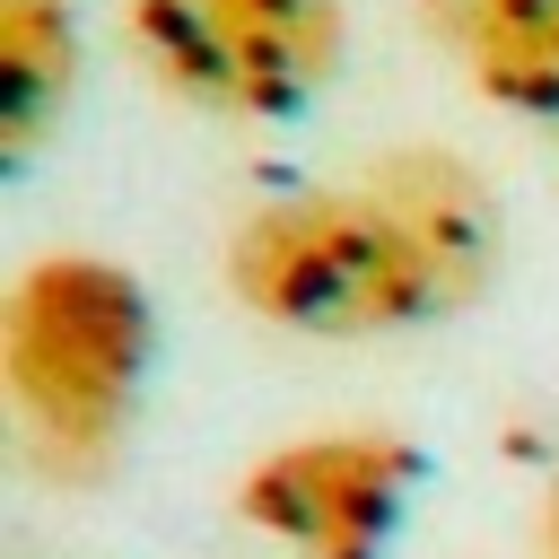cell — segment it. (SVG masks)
Returning a JSON list of instances; mask_svg holds the SVG:
<instances>
[{"instance_id": "1", "label": "cell", "mask_w": 559, "mask_h": 559, "mask_svg": "<svg viewBox=\"0 0 559 559\" xmlns=\"http://www.w3.org/2000/svg\"><path fill=\"white\" fill-rule=\"evenodd\" d=\"M148 358H157V306L114 253L52 245L17 262L0 297V393L44 480L87 489L114 472Z\"/></svg>"}, {"instance_id": "4", "label": "cell", "mask_w": 559, "mask_h": 559, "mask_svg": "<svg viewBox=\"0 0 559 559\" xmlns=\"http://www.w3.org/2000/svg\"><path fill=\"white\" fill-rule=\"evenodd\" d=\"M428 454L393 428H306L236 472V515L297 559H384Z\"/></svg>"}, {"instance_id": "3", "label": "cell", "mask_w": 559, "mask_h": 559, "mask_svg": "<svg viewBox=\"0 0 559 559\" xmlns=\"http://www.w3.org/2000/svg\"><path fill=\"white\" fill-rule=\"evenodd\" d=\"M122 44L140 79L218 122H288L306 114L341 52V0H122Z\"/></svg>"}, {"instance_id": "8", "label": "cell", "mask_w": 559, "mask_h": 559, "mask_svg": "<svg viewBox=\"0 0 559 559\" xmlns=\"http://www.w3.org/2000/svg\"><path fill=\"white\" fill-rule=\"evenodd\" d=\"M533 533H542V559H559V472L542 480V515H533Z\"/></svg>"}, {"instance_id": "6", "label": "cell", "mask_w": 559, "mask_h": 559, "mask_svg": "<svg viewBox=\"0 0 559 559\" xmlns=\"http://www.w3.org/2000/svg\"><path fill=\"white\" fill-rule=\"evenodd\" d=\"M411 26L489 114L559 140V0H411Z\"/></svg>"}, {"instance_id": "5", "label": "cell", "mask_w": 559, "mask_h": 559, "mask_svg": "<svg viewBox=\"0 0 559 559\" xmlns=\"http://www.w3.org/2000/svg\"><path fill=\"white\" fill-rule=\"evenodd\" d=\"M358 183L402 218V236L419 245V262L437 271L454 314L489 297L507 236H498V192H489V175L472 157H454L437 140H402V148H376L358 166Z\"/></svg>"}, {"instance_id": "2", "label": "cell", "mask_w": 559, "mask_h": 559, "mask_svg": "<svg viewBox=\"0 0 559 559\" xmlns=\"http://www.w3.org/2000/svg\"><path fill=\"white\" fill-rule=\"evenodd\" d=\"M218 271L245 314H262L271 332H306V341H393V332L454 314L437 271L402 236V218L358 175L253 201L227 227Z\"/></svg>"}, {"instance_id": "7", "label": "cell", "mask_w": 559, "mask_h": 559, "mask_svg": "<svg viewBox=\"0 0 559 559\" xmlns=\"http://www.w3.org/2000/svg\"><path fill=\"white\" fill-rule=\"evenodd\" d=\"M79 87V0H0V157H35Z\"/></svg>"}]
</instances>
